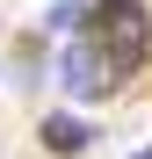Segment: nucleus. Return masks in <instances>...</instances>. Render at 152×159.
I'll return each instance as SVG.
<instances>
[{"label": "nucleus", "instance_id": "4", "mask_svg": "<svg viewBox=\"0 0 152 159\" xmlns=\"http://www.w3.org/2000/svg\"><path fill=\"white\" fill-rule=\"evenodd\" d=\"M87 15H94V7H80V0H58V7L44 15V29H51V36H72V29H87Z\"/></svg>", "mask_w": 152, "mask_h": 159}, {"label": "nucleus", "instance_id": "3", "mask_svg": "<svg viewBox=\"0 0 152 159\" xmlns=\"http://www.w3.org/2000/svg\"><path fill=\"white\" fill-rule=\"evenodd\" d=\"M44 145H51V152H65V159H80V152L94 145V123L65 116V109H51V116H44Z\"/></svg>", "mask_w": 152, "mask_h": 159}, {"label": "nucleus", "instance_id": "1", "mask_svg": "<svg viewBox=\"0 0 152 159\" xmlns=\"http://www.w3.org/2000/svg\"><path fill=\"white\" fill-rule=\"evenodd\" d=\"M116 80H123V65L101 51V36H72V43L58 51V87H65L72 101H109Z\"/></svg>", "mask_w": 152, "mask_h": 159}, {"label": "nucleus", "instance_id": "2", "mask_svg": "<svg viewBox=\"0 0 152 159\" xmlns=\"http://www.w3.org/2000/svg\"><path fill=\"white\" fill-rule=\"evenodd\" d=\"M87 29L101 36V51H109L123 72H131V65L145 58V43H152V22H145V7H138V0H94Z\"/></svg>", "mask_w": 152, "mask_h": 159}, {"label": "nucleus", "instance_id": "5", "mask_svg": "<svg viewBox=\"0 0 152 159\" xmlns=\"http://www.w3.org/2000/svg\"><path fill=\"white\" fill-rule=\"evenodd\" d=\"M131 159H152V145H145V152H131Z\"/></svg>", "mask_w": 152, "mask_h": 159}]
</instances>
